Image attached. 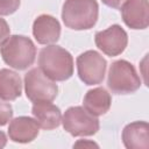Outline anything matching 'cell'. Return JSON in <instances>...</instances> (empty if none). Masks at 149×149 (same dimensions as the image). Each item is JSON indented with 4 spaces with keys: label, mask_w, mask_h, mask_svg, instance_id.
<instances>
[{
    "label": "cell",
    "mask_w": 149,
    "mask_h": 149,
    "mask_svg": "<svg viewBox=\"0 0 149 149\" xmlns=\"http://www.w3.org/2000/svg\"><path fill=\"white\" fill-rule=\"evenodd\" d=\"M107 86L115 94H130L140 88L141 79L130 62L119 59L109 66Z\"/></svg>",
    "instance_id": "cell-4"
},
{
    "label": "cell",
    "mask_w": 149,
    "mask_h": 149,
    "mask_svg": "<svg viewBox=\"0 0 149 149\" xmlns=\"http://www.w3.org/2000/svg\"><path fill=\"white\" fill-rule=\"evenodd\" d=\"M0 55L3 62L15 70H26L35 62L36 47L23 35L8 36L0 44Z\"/></svg>",
    "instance_id": "cell-2"
},
{
    "label": "cell",
    "mask_w": 149,
    "mask_h": 149,
    "mask_svg": "<svg viewBox=\"0 0 149 149\" xmlns=\"http://www.w3.org/2000/svg\"><path fill=\"white\" fill-rule=\"evenodd\" d=\"M101 1L102 3H105L111 8H120L126 0H101Z\"/></svg>",
    "instance_id": "cell-19"
},
{
    "label": "cell",
    "mask_w": 149,
    "mask_h": 149,
    "mask_svg": "<svg viewBox=\"0 0 149 149\" xmlns=\"http://www.w3.org/2000/svg\"><path fill=\"white\" fill-rule=\"evenodd\" d=\"M24 91L31 102H51L57 97V84L47 77L40 68L29 70L24 76Z\"/></svg>",
    "instance_id": "cell-5"
},
{
    "label": "cell",
    "mask_w": 149,
    "mask_h": 149,
    "mask_svg": "<svg viewBox=\"0 0 149 149\" xmlns=\"http://www.w3.org/2000/svg\"><path fill=\"white\" fill-rule=\"evenodd\" d=\"M6 143H7V136H6V134L0 130V149L5 148Z\"/></svg>",
    "instance_id": "cell-21"
},
{
    "label": "cell",
    "mask_w": 149,
    "mask_h": 149,
    "mask_svg": "<svg viewBox=\"0 0 149 149\" xmlns=\"http://www.w3.org/2000/svg\"><path fill=\"white\" fill-rule=\"evenodd\" d=\"M107 62L95 50H87L77 57V71L79 79L86 85L102 83Z\"/></svg>",
    "instance_id": "cell-7"
},
{
    "label": "cell",
    "mask_w": 149,
    "mask_h": 149,
    "mask_svg": "<svg viewBox=\"0 0 149 149\" xmlns=\"http://www.w3.org/2000/svg\"><path fill=\"white\" fill-rule=\"evenodd\" d=\"M41 71L54 81H64L73 74L72 55L59 45H47L38 55Z\"/></svg>",
    "instance_id": "cell-1"
},
{
    "label": "cell",
    "mask_w": 149,
    "mask_h": 149,
    "mask_svg": "<svg viewBox=\"0 0 149 149\" xmlns=\"http://www.w3.org/2000/svg\"><path fill=\"white\" fill-rule=\"evenodd\" d=\"M21 0H0V15H10L20 7Z\"/></svg>",
    "instance_id": "cell-16"
},
{
    "label": "cell",
    "mask_w": 149,
    "mask_h": 149,
    "mask_svg": "<svg viewBox=\"0 0 149 149\" xmlns=\"http://www.w3.org/2000/svg\"><path fill=\"white\" fill-rule=\"evenodd\" d=\"M121 16L127 27L146 29L149 24L148 0H126L121 6Z\"/></svg>",
    "instance_id": "cell-9"
},
{
    "label": "cell",
    "mask_w": 149,
    "mask_h": 149,
    "mask_svg": "<svg viewBox=\"0 0 149 149\" xmlns=\"http://www.w3.org/2000/svg\"><path fill=\"white\" fill-rule=\"evenodd\" d=\"M111 104V94L104 87H95L87 91L83 100L84 108L94 116L104 115L105 113H107Z\"/></svg>",
    "instance_id": "cell-14"
},
{
    "label": "cell",
    "mask_w": 149,
    "mask_h": 149,
    "mask_svg": "<svg viewBox=\"0 0 149 149\" xmlns=\"http://www.w3.org/2000/svg\"><path fill=\"white\" fill-rule=\"evenodd\" d=\"M13 118V108L8 102L0 101V127L7 125Z\"/></svg>",
    "instance_id": "cell-17"
},
{
    "label": "cell",
    "mask_w": 149,
    "mask_h": 149,
    "mask_svg": "<svg viewBox=\"0 0 149 149\" xmlns=\"http://www.w3.org/2000/svg\"><path fill=\"white\" fill-rule=\"evenodd\" d=\"M40 133V125L30 116H17L10 120L8 135L13 142L29 143L34 141Z\"/></svg>",
    "instance_id": "cell-11"
},
{
    "label": "cell",
    "mask_w": 149,
    "mask_h": 149,
    "mask_svg": "<svg viewBox=\"0 0 149 149\" xmlns=\"http://www.w3.org/2000/svg\"><path fill=\"white\" fill-rule=\"evenodd\" d=\"M94 42L105 55L115 57L125 51L128 44V35L121 26L113 24L105 30L98 31L94 36Z\"/></svg>",
    "instance_id": "cell-8"
},
{
    "label": "cell",
    "mask_w": 149,
    "mask_h": 149,
    "mask_svg": "<svg viewBox=\"0 0 149 149\" xmlns=\"http://www.w3.org/2000/svg\"><path fill=\"white\" fill-rule=\"evenodd\" d=\"M79 146H84V147H97L98 148V144L97 143H94V142H88V141H83V140H80V141H78L77 143H74L73 144V147H79Z\"/></svg>",
    "instance_id": "cell-20"
},
{
    "label": "cell",
    "mask_w": 149,
    "mask_h": 149,
    "mask_svg": "<svg viewBox=\"0 0 149 149\" xmlns=\"http://www.w3.org/2000/svg\"><path fill=\"white\" fill-rule=\"evenodd\" d=\"M10 33V28L7 23V21L2 17H0V44L9 36Z\"/></svg>",
    "instance_id": "cell-18"
},
{
    "label": "cell",
    "mask_w": 149,
    "mask_h": 149,
    "mask_svg": "<svg viewBox=\"0 0 149 149\" xmlns=\"http://www.w3.org/2000/svg\"><path fill=\"white\" fill-rule=\"evenodd\" d=\"M22 93L20 76L9 69H0V99L12 101Z\"/></svg>",
    "instance_id": "cell-15"
},
{
    "label": "cell",
    "mask_w": 149,
    "mask_h": 149,
    "mask_svg": "<svg viewBox=\"0 0 149 149\" xmlns=\"http://www.w3.org/2000/svg\"><path fill=\"white\" fill-rule=\"evenodd\" d=\"M31 113L40 127L47 130L57 128L62 122L61 109L51 102H35Z\"/></svg>",
    "instance_id": "cell-13"
},
{
    "label": "cell",
    "mask_w": 149,
    "mask_h": 149,
    "mask_svg": "<svg viewBox=\"0 0 149 149\" xmlns=\"http://www.w3.org/2000/svg\"><path fill=\"white\" fill-rule=\"evenodd\" d=\"M122 142L127 149L149 148V125L146 121L128 123L122 130Z\"/></svg>",
    "instance_id": "cell-12"
},
{
    "label": "cell",
    "mask_w": 149,
    "mask_h": 149,
    "mask_svg": "<svg viewBox=\"0 0 149 149\" xmlns=\"http://www.w3.org/2000/svg\"><path fill=\"white\" fill-rule=\"evenodd\" d=\"M99 6L97 0H65L62 8L64 24L73 30H87L98 21Z\"/></svg>",
    "instance_id": "cell-3"
},
{
    "label": "cell",
    "mask_w": 149,
    "mask_h": 149,
    "mask_svg": "<svg viewBox=\"0 0 149 149\" xmlns=\"http://www.w3.org/2000/svg\"><path fill=\"white\" fill-rule=\"evenodd\" d=\"M64 129L72 136H91L99 130V120L81 106L69 107L62 118Z\"/></svg>",
    "instance_id": "cell-6"
},
{
    "label": "cell",
    "mask_w": 149,
    "mask_h": 149,
    "mask_svg": "<svg viewBox=\"0 0 149 149\" xmlns=\"http://www.w3.org/2000/svg\"><path fill=\"white\" fill-rule=\"evenodd\" d=\"M33 35L40 44L56 43L61 36V23L52 15L42 14L33 23Z\"/></svg>",
    "instance_id": "cell-10"
}]
</instances>
